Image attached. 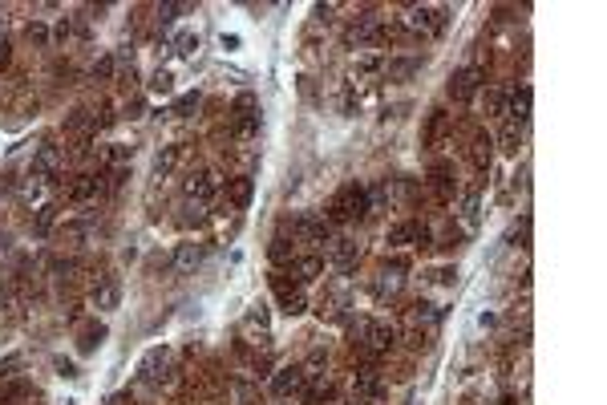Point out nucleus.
<instances>
[{
    "label": "nucleus",
    "instance_id": "nucleus-39",
    "mask_svg": "<svg viewBox=\"0 0 607 405\" xmlns=\"http://www.w3.org/2000/svg\"><path fill=\"white\" fill-rule=\"evenodd\" d=\"M502 405H518V402H514V397H506V402H502Z\"/></svg>",
    "mask_w": 607,
    "mask_h": 405
},
{
    "label": "nucleus",
    "instance_id": "nucleus-34",
    "mask_svg": "<svg viewBox=\"0 0 607 405\" xmlns=\"http://www.w3.org/2000/svg\"><path fill=\"white\" fill-rule=\"evenodd\" d=\"M413 69H417V61H393L389 65V77H409Z\"/></svg>",
    "mask_w": 607,
    "mask_h": 405
},
{
    "label": "nucleus",
    "instance_id": "nucleus-9",
    "mask_svg": "<svg viewBox=\"0 0 607 405\" xmlns=\"http://www.w3.org/2000/svg\"><path fill=\"white\" fill-rule=\"evenodd\" d=\"M304 381H308V373H304V365H283L280 373L272 377V389H276L280 397H300Z\"/></svg>",
    "mask_w": 607,
    "mask_h": 405
},
{
    "label": "nucleus",
    "instance_id": "nucleus-32",
    "mask_svg": "<svg viewBox=\"0 0 607 405\" xmlns=\"http://www.w3.org/2000/svg\"><path fill=\"white\" fill-rule=\"evenodd\" d=\"M170 81H174V77H170L166 69H158V73H154V81H150V90H154V94H170Z\"/></svg>",
    "mask_w": 607,
    "mask_h": 405
},
{
    "label": "nucleus",
    "instance_id": "nucleus-19",
    "mask_svg": "<svg viewBox=\"0 0 607 405\" xmlns=\"http://www.w3.org/2000/svg\"><path fill=\"white\" fill-rule=\"evenodd\" d=\"M458 219L466 227H478V187H466L462 191V203H458Z\"/></svg>",
    "mask_w": 607,
    "mask_h": 405
},
{
    "label": "nucleus",
    "instance_id": "nucleus-38",
    "mask_svg": "<svg viewBox=\"0 0 607 405\" xmlns=\"http://www.w3.org/2000/svg\"><path fill=\"white\" fill-rule=\"evenodd\" d=\"M4 300H8V296H4V288H0V308H4Z\"/></svg>",
    "mask_w": 607,
    "mask_h": 405
},
{
    "label": "nucleus",
    "instance_id": "nucleus-15",
    "mask_svg": "<svg viewBox=\"0 0 607 405\" xmlns=\"http://www.w3.org/2000/svg\"><path fill=\"white\" fill-rule=\"evenodd\" d=\"M401 280H405V263H393V267H389V263H385V272H381V280H376V284H373V292H376V296H381V300H385V296H393V292H397V288H401Z\"/></svg>",
    "mask_w": 607,
    "mask_h": 405
},
{
    "label": "nucleus",
    "instance_id": "nucleus-8",
    "mask_svg": "<svg viewBox=\"0 0 607 405\" xmlns=\"http://www.w3.org/2000/svg\"><path fill=\"white\" fill-rule=\"evenodd\" d=\"M478 90H482V69H474V65H466V69H458L449 77V97L454 101H469Z\"/></svg>",
    "mask_w": 607,
    "mask_h": 405
},
{
    "label": "nucleus",
    "instance_id": "nucleus-35",
    "mask_svg": "<svg viewBox=\"0 0 607 405\" xmlns=\"http://www.w3.org/2000/svg\"><path fill=\"white\" fill-rule=\"evenodd\" d=\"M187 8H190V4H163V8H158V17H163V21H174V17H178V13H187Z\"/></svg>",
    "mask_w": 607,
    "mask_h": 405
},
{
    "label": "nucleus",
    "instance_id": "nucleus-28",
    "mask_svg": "<svg viewBox=\"0 0 607 405\" xmlns=\"http://www.w3.org/2000/svg\"><path fill=\"white\" fill-rule=\"evenodd\" d=\"M490 138H478V142H474V167H478V170H486V167H490Z\"/></svg>",
    "mask_w": 607,
    "mask_h": 405
},
{
    "label": "nucleus",
    "instance_id": "nucleus-16",
    "mask_svg": "<svg viewBox=\"0 0 607 405\" xmlns=\"http://www.w3.org/2000/svg\"><path fill=\"white\" fill-rule=\"evenodd\" d=\"M429 187H433V195H438L442 203H445V199H454V191H458L454 170L445 167V163H442V167H433V170H429Z\"/></svg>",
    "mask_w": 607,
    "mask_h": 405
},
{
    "label": "nucleus",
    "instance_id": "nucleus-27",
    "mask_svg": "<svg viewBox=\"0 0 607 405\" xmlns=\"http://www.w3.org/2000/svg\"><path fill=\"white\" fill-rule=\"evenodd\" d=\"M101 336H106V329H101V324H90V329L81 333V353H94L97 345H101Z\"/></svg>",
    "mask_w": 607,
    "mask_h": 405
},
{
    "label": "nucleus",
    "instance_id": "nucleus-21",
    "mask_svg": "<svg viewBox=\"0 0 607 405\" xmlns=\"http://www.w3.org/2000/svg\"><path fill=\"white\" fill-rule=\"evenodd\" d=\"M94 304L97 308H117V284L114 280H106V284L94 288Z\"/></svg>",
    "mask_w": 607,
    "mask_h": 405
},
{
    "label": "nucleus",
    "instance_id": "nucleus-33",
    "mask_svg": "<svg viewBox=\"0 0 607 405\" xmlns=\"http://www.w3.org/2000/svg\"><path fill=\"white\" fill-rule=\"evenodd\" d=\"M174 45H178V53H183V57H190V53L199 49V37H194V33H183V37H178Z\"/></svg>",
    "mask_w": 607,
    "mask_h": 405
},
{
    "label": "nucleus",
    "instance_id": "nucleus-24",
    "mask_svg": "<svg viewBox=\"0 0 607 405\" xmlns=\"http://www.w3.org/2000/svg\"><path fill=\"white\" fill-rule=\"evenodd\" d=\"M267 251H272V260H276V263H288V260H292V251H296V243L280 231V235L272 239V247H267Z\"/></svg>",
    "mask_w": 607,
    "mask_h": 405
},
{
    "label": "nucleus",
    "instance_id": "nucleus-5",
    "mask_svg": "<svg viewBox=\"0 0 607 405\" xmlns=\"http://www.w3.org/2000/svg\"><path fill=\"white\" fill-rule=\"evenodd\" d=\"M405 28L409 33H417V37H438L445 28V8H433V4H421V8H409V17H405Z\"/></svg>",
    "mask_w": 607,
    "mask_h": 405
},
{
    "label": "nucleus",
    "instance_id": "nucleus-7",
    "mask_svg": "<svg viewBox=\"0 0 607 405\" xmlns=\"http://www.w3.org/2000/svg\"><path fill=\"white\" fill-rule=\"evenodd\" d=\"M352 393H356V402H376V397L385 393V385H381V377H376L373 361L360 365V369L352 373Z\"/></svg>",
    "mask_w": 607,
    "mask_h": 405
},
{
    "label": "nucleus",
    "instance_id": "nucleus-30",
    "mask_svg": "<svg viewBox=\"0 0 607 405\" xmlns=\"http://www.w3.org/2000/svg\"><path fill=\"white\" fill-rule=\"evenodd\" d=\"M190 110H199V94H183L174 101V118H187Z\"/></svg>",
    "mask_w": 607,
    "mask_h": 405
},
{
    "label": "nucleus",
    "instance_id": "nucleus-6",
    "mask_svg": "<svg viewBox=\"0 0 607 405\" xmlns=\"http://www.w3.org/2000/svg\"><path fill=\"white\" fill-rule=\"evenodd\" d=\"M235 134L243 138V142H251L259 134V101H256V94H239L235 97Z\"/></svg>",
    "mask_w": 607,
    "mask_h": 405
},
{
    "label": "nucleus",
    "instance_id": "nucleus-36",
    "mask_svg": "<svg viewBox=\"0 0 607 405\" xmlns=\"http://www.w3.org/2000/svg\"><path fill=\"white\" fill-rule=\"evenodd\" d=\"M110 69H114V57H101V61L94 65V73H97V77H110Z\"/></svg>",
    "mask_w": 607,
    "mask_h": 405
},
{
    "label": "nucleus",
    "instance_id": "nucleus-20",
    "mask_svg": "<svg viewBox=\"0 0 607 405\" xmlns=\"http://www.w3.org/2000/svg\"><path fill=\"white\" fill-rule=\"evenodd\" d=\"M178 158H183V146H166V150H158V158H154V174H158V179L170 174V170L178 167Z\"/></svg>",
    "mask_w": 607,
    "mask_h": 405
},
{
    "label": "nucleus",
    "instance_id": "nucleus-37",
    "mask_svg": "<svg viewBox=\"0 0 607 405\" xmlns=\"http://www.w3.org/2000/svg\"><path fill=\"white\" fill-rule=\"evenodd\" d=\"M332 13H336V8H332V4H316V21H332Z\"/></svg>",
    "mask_w": 607,
    "mask_h": 405
},
{
    "label": "nucleus",
    "instance_id": "nucleus-2",
    "mask_svg": "<svg viewBox=\"0 0 607 405\" xmlns=\"http://www.w3.org/2000/svg\"><path fill=\"white\" fill-rule=\"evenodd\" d=\"M352 336H356V345H360L369 357H385V353L397 345V333H393L385 320H373V316L356 320V324H352Z\"/></svg>",
    "mask_w": 607,
    "mask_h": 405
},
{
    "label": "nucleus",
    "instance_id": "nucleus-12",
    "mask_svg": "<svg viewBox=\"0 0 607 405\" xmlns=\"http://www.w3.org/2000/svg\"><path fill=\"white\" fill-rule=\"evenodd\" d=\"M33 174L37 179H57L61 174V150L57 146H41L37 158H33Z\"/></svg>",
    "mask_w": 607,
    "mask_h": 405
},
{
    "label": "nucleus",
    "instance_id": "nucleus-22",
    "mask_svg": "<svg viewBox=\"0 0 607 405\" xmlns=\"http://www.w3.org/2000/svg\"><path fill=\"white\" fill-rule=\"evenodd\" d=\"M518 138H522V126H518V122H506L502 134H498V142H502L506 154H518Z\"/></svg>",
    "mask_w": 607,
    "mask_h": 405
},
{
    "label": "nucleus",
    "instance_id": "nucleus-3",
    "mask_svg": "<svg viewBox=\"0 0 607 405\" xmlns=\"http://www.w3.org/2000/svg\"><path fill=\"white\" fill-rule=\"evenodd\" d=\"M292 239H300L308 247H328L336 235H332V223L328 219H320V215H300L292 223Z\"/></svg>",
    "mask_w": 607,
    "mask_h": 405
},
{
    "label": "nucleus",
    "instance_id": "nucleus-23",
    "mask_svg": "<svg viewBox=\"0 0 607 405\" xmlns=\"http://www.w3.org/2000/svg\"><path fill=\"white\" fill-rule=\"evenodd\" d=\"M57 211H61V207H57V203H45V207H41V211H37V219H33V231H37V235H45L49 227H53V223H57Z\"/></svg>",
    "mask_w": 607,
    "mask_h": 405
},
{
    "label": "nucleus",
    "instance_id": "nucleus-13",
    "mask_svg": "<svg viewBox=\"0 0 607 405\" xmlns=\"http://www.w3.org/2000/svg\"><path fill=\"white\" fill-rule=\"evenodd\" d=\"M65 199H69V203H90V199H97L94 174H73L69 183H65Z\"/></svg>",
    "mask_w": 607,
    "mask_h": 405
},
{
    "label": "nucleus",
    "instance_id": "nucleus-10",
    "mask_svg": "<svg viewBox=\"0 0 607 405\" xmlns=\"http://www.w3.org/2000/svg\"><path fill=\"white\" fill-rule=\"evenodd\" d=\"M328 260L336 272H356V263H360V247L352 243V239H332L328 243Z\"/></svg>",
    "mask_w": 607,
    "mask_h": 405
},
{
    "label": "nucleus",
    "instance_id": "nucleus-25",
    "mask_svg": "<svg viewBox=\"0 0 607 405\" xmlns=\"http://www.w3.org/2000/svg\"><path fill=\"white\" fill-rule=\"evenodd\" d=\"M227 195H231V203H235V207L243 211V207L251 203V179H235V183H231V191H227Z\"/></svg>",
    "mask_w": 607,
    "mask_h": 405
},
{
    "label": "nucleus",
    "instance_id": "nucleus-26",
    "mask_svg": "<svg viewBox=\"0 0 607 405\" xmlns=\"http://www.w3.org/2000/svg\"><path fill=\"white\" fill-rule=\"evenodd\" d=\"M413 235H417V223H393V227H389V243H393V247H405Z\"/></svg>",
    "mask_w": 607,
    "mask_h": 405
},
{
    "label": "nucleus",
    "instance_id": "nucleus-18",
    "mask_svg": "<svg viewBox=\"0 0 607 405\" xmlns=\"http://www.w3.org/2000/svg\"><path fill=\"white\" fill-rule=\"evenodd\" d=\"M324 276V260L320 256H300L296 260V280L300 284H312V280H320Z\"/></svg>",
    "mask_w": 607,
    "mask_h": 405
},
{
    "label": "nucleus",
    "instance_id": "nucleus-31",
    "mask_svg": "<svg viewBox=\"0 0 607 405\" xmlns=\"http://www.w3.org/2000/svg\"><path fill=\"white\" fill-rule=\"evenodd\" d=\"M502 110H506V94L486 90V114H502Z\"/></svg>",
    "mask_w": 607,
    "mask_h": 405
},
{
    "label": "nucleus",
    "instance_id": "nucleus-4",
    "mask_svg": "<svg viewBox=\"0 0 607 405\" xmlns=\"http://www.w3.org/2000/svg\"><path fill=\"white\" fill-rule=\"evenodd\" d=\"M272 292H276V300H280V308L288 316H300L308 312V296H304V288L296 280H288L283 272H272Z\"/></svg>",
    "mask_w": 607,
    "mask_h": 405
},
{
    "label": "nucleus",
    "instance_id": "nucleus-14",
    "mask_svg": "<svg viewBox=\"0 0 607 405\" xmlns=\"http://www.w3.org/2000/svg\"><path fill=\"white\" fill-rule=\"evenodd\" d=\"M199 263H203V247H199V243H183V247L174 251V263H170V267H174V276H190Z\"/></svg>",
    "mask_w": 607,
    "mask_h": 405
},
{
    "label": "nucleus",
    "instance_id": "nucleus-11",
    "mask_svg": "<svg viewBox=\"0 0 607 405\" xmlns=\"http://www.w3.org/2000/svg\"><path fill=\"white\" fill-rule=\"evenodd\" d=\"M183 187H187V195L194 199V203H210V199L219 195V179H215L210 170H194Z\"/></svg>",
    "mask_w": 607,
    "mask_h": 405
},
{
    "label": "nucleus",
    "instance_id": "nucleus-1",
    "mask_svg": "<svg viewBox=\"0 0 607 405\" xmlns=\"http://www.w3.org/2000/svg\"><path fill=\"white\" fill-rule=\"evenodd\" d=\"M365 215H369V191L356 187V183L340 187L332 195V203H328V223H356Z\"/></svg>",
    "mask_w": 607,
    "mask_h": 405
},
{
    "label": "nucleus",
    "instance_id": "nucleus-29",
    "mask_svg": "<svg viewBox=\"0 0 607 405\" xmlns=\"http://www.w3.org/2000/svg\"><path fill=\"white\" fill-rule=\"evenodd\" d=\"M442 134H445V114L442 110H433V118H429V134H425V142H442Z\"/></svg>",
    "mask_w": 607,
    "mask_h": 405
},
{
    "label": "nucleus",
    "instance_id": "nucleus-17",
    "mask_svg": "<svg viewBox=\"0 0 607 405\" xmlns=\"http://www.w3.org/2000/svg\"><path fill=\"white\" fill-rule=\"evenodd\" d=\"M506 106H510V122H518V126H522V122L531 118V85H518Z\"/></svg>",
    "mask_w": 607,
    "mask_h": 405
}]
</instances>
